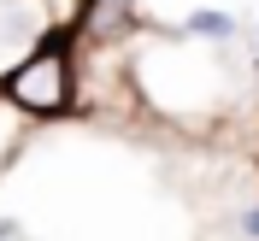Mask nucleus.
<instances>
[{
  "label": "nucleus",
  "mask_w": 259,
  "mask_h": 241,
  "mask_svg": "<svg viewBox=\"0 0 259 241\" xmlns=\"http://www.w3.org/2000/svg\"><path fill=\"white\" fill-rule=\"evenodd\" d=\"M124 18H130V0H95V12L82 18V30H89V41H112L124 30Z\"/></svg>",
  "instance_id": "f03ea898"
},
{
  "label": "nucleus",
  "mask_w": 259,
  "mask_h": 241,
  "mask_svg": "<svg viewBox=\"0 0 259 241\" xmlns=\"http://www.w3.org/2000/svg\"><path fill=\"white\" fill-rule=\"evenodd\" d=\"M242 235H247V241H259V206H253V212H242Z\"/></svg>",
  "instance_id": "39448f33"
},
{
  "label": "nucleus",
  "mask_w": 259,
  "mask_h": 241,
  "mask_svg": "<svg viewBox=\"0 0 259 241\" xmlns=\"http://www.w3.org/2000/svg\"><path fill=\"white\" fill-rule=\"evenodd\" d=\"M189 35H200V41H230V35H236V18L230 12H189Z\"/></svg>",
  "instance_id": "7ed1b4c3"
},
{
  "label": "nucleus",
  "mask_w": 259,
  "mask_h": 241,
  "mask_svg": "<svg viewBox=\"0 0 259 241\" xmlns=\"http://www.w3.org/2000/svg\"><path fill=\"white\" fill-rule=\"evenodd\" d=\"M6 94H12V106H24V112L35 118H59L71 100H77V65H71V53H65V35H41V47H30L24 59L6 71Z\"/></svg>",
  "instance_id": "f257e3e1"
},
{
  "label": "nucleus",
  "mask_w": 259,
  "mask_h": 241,
  "mask_svg": "<svg viewBox=\"0 0 259 241\" xmlns=\"http://www.w3.org/2000/svg\"><path fill=\"white\" fill-rule=\"evenodd\" d=\"M0 241H30V235H24V224H18V218H0Z\"/></svg>",
  "instance_id": "20e7f679"
},
{
  "label": "nucleus",
  "mask_w": 259,
  "mask_h": 241,
  "mask_svg": "<svg viewBox=\"0 0 259 241\" xmlns=\"http://www.w3.org/2000/svg\"><path fill=\"white\" fill-rule=\"evenodd\" d=\"M253 41H259V30H253Z\"/></svg>",
  "instance_id": "423d86ee"
}]
</instances>
